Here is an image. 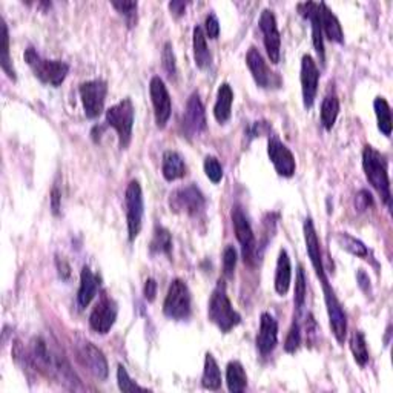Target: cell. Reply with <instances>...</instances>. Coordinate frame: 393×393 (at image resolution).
<instances>
[{
  "mask_svg": "<svg viewBox=\"0 0 393 393\" xmlns=\"http://www.w3.org/2000/svg\"><path fill=\"white\" fill-rule=\"evenodd\" d=\"M305 240H306V249L307 255L310 258V263L317 274V278L321 283L323 295L326 301L327 317H329L331 329L335 335V338L340 344L346 341L347 337V315L344 312V307L340 302L338 297L335 295L332 284L329 283V278L326 275V269L323 265V255H321V246H319L317 229L314 226L312 218H306L305 221Z\"/></svg>",
  "mask_w": 393,
  "mask_h": 393,
  "instance_id": "6da1fadb",
  "label": "cell"
},
{
  "mask_svg": "<svg viewBox=\"0 0 393 393\" xmlns=\"http://www.w3.org/2000/svg\"><path fill=\"white\" fill-rule=\"evenodd\" d=\"M363 169L368 183L373 189L381 195L384 204L392 206V192H390V178L387 172V160L384 155L376 151L373 146L367 145L363 149Z\"/></svg>",
  "mask_w": 393,
  "mask_h": 393,
  "instance_id": "7a4b0ae2",
  "label": "cell"
},
{
  "mask_svg": "<svg viewBox=\"0 0 393 393\" xmlns=\"http://www.w3.org/2000/svg\"><path fill=\"white\" fill-rule=\"evenodd\" d=\"M208 317L223 333L231 332L241 323L240 314L234 309L231 300L227 297L226 284L223 280H218L214 292L211 295Z\"/></svg>",
  "mask_w": 393,
  "mask_h": 393,
  "instance_id": "3957f363",
  "label": "cell"
},
{
  "mask_svg": "<svg viewBox=\"0 0 393 393\" xmlns=\"http://www.w3.org/2000/svg\"><path fill=\"white\" fill-rule=\"evenodd\" d=\"M25 62L34 72V76L44 84L60 86L69 72V65L62 60H48L40 57L34 48H28L23 54Z\"/></svg>",
  "mask_w": 393,
  "mask_h": 393,
  "instance_id": "277c9868",
  "label": "cell"
},
{
  "mask_svg": "<svg viewBox=\"0 0 393 393\" xmlns=\"http://www.w3.org/2000/svg\"><path fill=\"white\" fill-rule=\"evenodd\" d=\"M134 119L135 109L131 98H123L121 102L111 106L106 111V123L117 133L120 149H126L131 140H133Z\"/></svg>",
  "mask_w": 393,
  "mask_h": 393,
  "instance_id": "5b68a950",
  "label": "cell"
},
{
  "mask_svg": "<svg viewBox=\"0 0 393 393\" xmlns=\"http://www.w3.org/2000/svg\"><path fill=\"white\" fill-rule=\"evenodd\" d=\"M163 312L175 321H185L191 315V292L187 284L180 278H175L169 286L163 302Z\"/></svg>",
  "mask_w": 393,
  "mask_h": 393,
  "instance_id": "8992f818",
  "label": "cell"
},
{
  "mask_svg": "<svg viewBox=\"0 0 393 393\" xmlns=\"http://www.w3.org/2000/svg\"><path fill=\"white\" fill-rule=\"evenodd\" d=\"M125 203H126V223H128V239L129 241H134L138 234L142 231L143 225V212H145V201H143V191L140 183L137 180H131L126 192H125Z\"/></svg>",
  "mask_w": 393,
  "mask_h": 393,
  "instance_id": "52a82bcc",
  "label": "cell"
},
{
  "mask_svg": "<svg viewBox=\"0 0 393 393\" xmlns=\"http://www.w3.org/2000/svg\"><path fill=\"white\" fill-rule=\"evenodd\" d=\"M231 217H232V225H234L237 240H239V243L241 246L243 260L246 261V263L253 265L255 263L257 240H255V235H253L249 220H248V217H246L243 208L239 206V204H235V206L232 208Z\"/></svg>",
  "mask_w": 393,
  "mask_h": 393,
  "instance_id": "ba28073f",
  "label": "cell"
},
{
  "mask_svg": "<svg viewBox=\"0 0 393 393\" xmlns=\"http://www.w3.org/2000/svg\"><path fill=\"white\" fill-rule=\"evenodd\" d=\"M81 105H84L85 116L88 119H97L103 112L108 84L105 80H89L81 84L79 88Z\"/></svg>",
  "mask_w": 393,
  "mask_h": 393,
  "instance_id": "9c48e42d",
  "label": "cell"
},
{
  "mask_svg": "<svg viewBox=\"0 0 393 393\" xmlns=\"http://www.w3.org/2000/svg\"><path fill=\"white\" fill-rule=\"evenodd\" d=\"M204 204H206L204 195L195 185L180 187V189L174 191L169 196L171 211L183 212V214L191 217H196L200 212H203Z\"/></svg>",
  "mask_w": 393,
  "mask_h": 393,
  "instance_id": "30bf717a",
  "label": "cell"
},
{
  "mask_svg": "<svg viewBox=\"0 0 393 393\" xmlns=\"http://www.w3.org/2000/svg\"><path fill=\"white\" fill-rule=\"evenodd\" d=\"M149 94H151V100H152V106H154L155 125H157V128L163 129L168 125V121L171 119L172 102H171L168 88L161 77L154 76L151 79Z\"/></svg>",
  "mask_w": 393,
  "mask_h": 393,
  "instance_id": "8fae6325",
  "label": "cell"
},
{
  "mask_svg": "<svg viewBox=\"0 0 393 393\" xmlns=\"http://www.w3.org/2000/svg\"><path fill=\"white\" fill-rule=\"evenodd\" d=\"M76 352L80 364L86 367L89 373H93L98 380L108 378V373H109L108 361H106V358L100 349L94 346L93 342L81 341L77 346Z\"/></svg>",
  "mask_w": 393,
  "mask_h": 393,
  "instance_id": "7c38bea8",
  "label": "cell"
},
{
  "mask_svg": "<svg viewBox=\"0 0 393 393\" xmlns=\"http://www.w3.org/2000/svg\"><path fill=\"white\" fill-rule=\"evenodd\" d=\"M117 314V302L109 298L108 295H103L93 309L91 315H89V326H91V329L95 333H108L112 329V326L116 324Z\"/></svg>",
  "mask_w": 393,
  "mask_h": 393,
  "instance_id": "4fadbf2b",
  "label": "cell"
},
{
  "mask_svg": "<svg viewBox=\"0 0 393 393\" xmlns=\"http://www.w3.org/2000/svg\"><path fill=\"white\" fill-rule=\"evenodd\" d=\"M267 155L278 175L291 178L297 171V161L293 154L277 135H272L267 142Z\"/></svg>",
  "mask_w": 393,
  "mask_h": 393,
  "instance_id": "5bb4252c",
  "label": "cell"
},
{
  "mask_svg": "<svg viewBox=\"0 0 393 393\" xmlns=\"http://www.w3.org/2000/svg\"><path fill=\"white\" fill-rule=\"evenodd\" d=\"M246 63H248L252 77L260 88L270 89L281 86V79L278 77L275 72L270 71L266 60L263 59V55H261L257 48L252 46L249 49L248 54H246Z\"/></svg>",
  "mask_w": 393,
  "mask_h": 393,
  "instance_id": "9a60e30c",
  "label": "cell"
},
{
  "mask_svg": "<svg viewBox=\"0 0 393 393\" xmlns=\"http://www.w3.org/2000/svg\"><path fill=\"white\" fill-rule=\"evenodd\" d=\"M260 29L263 32V42L269 60L274 65L280 62L281 34L277 27V19L270 10H265L260 15Z\"/></svg>",
  "mask_w": 393,
  "mask_h": 393,
  "instance_id": "2e32d148",
  "label": "cell"
},
{
  "mask_svg": "<svg viewBox=\"0 0 393 393\" xmlns=\"http://www.w3.org/2000/svg\"><path fill=\"white\" fill-rule=\"evenodd\" d=\"M301 93H302V103L305 108L310 109L315 103L318 84H319V69L317 67V62L312 55H302L301 59Z\"/></svg>",
  "mask_w": 393,
  "mask_h": 393,
  "instance_id": "e0dca14e",
  "label": "cell"
},
{
  "mask_svg": "<svg viewBox=\"0 0 393 393\" xmlns=\"http://www.w3.org/2000/svg\"><path fill=\"white\" fill-rule=\"evenodd\" d=\"M183 128L189 135H199L206 129V112H204L201 98L196 93H194L186 103V111L183 114Z\"/></svg>",
  "mask_w": 393,
  "mask_h": 393,
  "instance_id": "ac0fdd59",
  "label": "cell"
},
{
  "mask_svg": "<svg viewBox=\"0 0 393 393\" xmlns=\"http://www.w3.org/2000/svg\"><path fill=\"white\" fill-rule=\"evenodd\" d=\"M278 344V323L269 312H263L260 318V331L257 335V349L261 355L272 354Z\"/></svg>",
  "mask_w": 393,
  "mask_h": 393,
  "instance_id": "d6986e66",
  "label": "cell"
},
{
  "mask_svg": "<svg viewBox=\"0 0 393 393\" xmlns=\"http://www.w3.org/2000/svg\"><path fill=\"white\" fill-rule=\"evenodd\" d=\"M298 10L301 15H305L306 19H309L310 27H312V44L315 51L318 54V59L321 63L326 60L324 54V39H323V29H321V22H319V4L307 2L298 5Z\"/></svg>",
  "mask_w": 393,
  "mask_h": 393,
  "instance_id": "ffe728a7",
  "label": "cell"
},
{
  "mask_svg": "<svg viewBox=\"0 0 393 393\" xmlns=\"http://www.w3.org/2000/svg\"><path fill=\"white\" fill-rule=\"evenodd\" d=\"M98 289H100V277L95 275L91 269L85 266L80 272V286L77 292V302L80 309H85L91 305Z\"/></svg>",
  "mask_w": 393,
  "mask_h": 393,
  "instance_id": "44dd1931",
  "label": "cell"
},
{
  "mask_svg": "<svg viewBox=\"0 0 393 393\" xmlns=\"http://www.w3.org/2000/svg\"><path fill=\"white\" fill-rule=\"evenodd\" d=\"M319 22H321V29L326 37L335 44L344 42V32L341 23L333 11L324 2L319 4Z\"/></svg>",
  "mask_w": 393,
  "mask_h": 393,
  "instance_id": "7402d4cb",
  "label": "cell"
},
{
  "mask_svg": "<svg viewBox=\"0 0 393 393\" xmlns=\"http://www.w3.org/2000/svg\"><path fill=\"white\" fill-rule=\"evenodd\" d=\"M292 281V266H291V257L286 249H281L278 253L277 260V269H275V291L278 295L284 297L289 292Z\"/></svg>",
  "mask_w": 393,
  "mask_h": 393,
  "instance_id": "603a6c76",
  "label": "cell"
},
{
  "mask_svg": "<svg viewBox=\"0 0 393 393\" xmlns=\"http://www.w3.org/2000/svg\"><path fill=\"white\" fill-rule=\"evenodd\" d=\"M186 163L177 151H166L163 154L161 174L168 182H175V180L183 178L186 175Z\"/></svg>",
  "mask_w": 393,
  "mask_h": 393,
  "instance_id": "cb8c5ba5",
  "label": "cell"
},
{
  "mask_svg": "<svg viewBox=\"0 0 393 393\" xmlns=\"http://www.w3.org/2000/svg\"><path fill=\"white\" fill-rule=\"evenodd\" d=\"M232 103H234V91L231 85L221 84L214 105V117L218 123H226L229 119H231Z\"/></svg>",
  "mask_w": 393,
  "mask_h": 393,
  "instance_id": "d4e9b609",
  "label": "cell"
},
{
  "mask_svg": "<svg viewBox=\"0 0 393 393\" xmlns=\"http://www.w3.org/2000/svg\"><path fill=\"white\" fill-rule=\"evenodd\" d=\"M206 39L208 37H206V34H204V29L201 27L194 28V34H192L194 59H195V65L200 69H206L212 62V55L208 48Z\"/></svg>",
  "mask_w": 393,
  "mask_h": 393,
  "instance_id": "484cf974",
  "label": "cell"
},
{
  "mask_svg": "<svg viewBox=\"0 0 393 393\" xmlns=\"http://www.w3.org/2000/svg\"><path fill=\"white\" fill-rule=\"evenodd\" d=\"M226 382L227 389L232 393L244 392L248 387V375L240 361H231L226 367Z\"/></svg>",
  "mask_w": 393,
  "mask_h": 393,
  "instance_id": "4316f807",
  "label": "cell"
},
{
  "mask_svg": "<svg viewBox=\"0 0 393 393\" xmlns=\"http://www.w3.org/2000/svg\"><path fill=\"white\" fill-rule=\"evenodd\" d=\"M0 65H2V69L8 77L11 80L18 79L10 55V34H8V27L4 19L0 20Z\"/></svg>",
  "mask_w": 393,
  "mask_h": 393,
  "instance_id": "83f0119b",
  "label": "cell"
},
{
  "mask_svg": "<svg viewBox=\"0 0 393 393\" xmlns=\"http://www.w3.org/2000/svg\"><path fill=\"white\" fill-rule=\"evenodd\" d=\"M201 386L208 390H218L221 387V371L215 358L211 354H206V358H204Z\"/></svg>",
  "mask_w": 393,
  "mask_h": 393,
  "instance_id": "f1b7e54d",
  "label": "cell"
},
{
  "mask_svg": "<svg viewBox=\"0 0 393 393\" xmlns=\"http://www.w3.org/2000/svg\"><path fill=\"white\" fill-rule=\"evenodd\" d=\"M335 240H337L341 249L347 251L349 253H352V255H355L358 258H364V260H368V257H371V251L367 249V246L361 240H358V239H355V237L349 235L347 232L337 234L335 235Z\"/></svg>",
  "mask_w": 393,
  "mask_h": 393,
  "instance_id": "f546056e",
  "label": "cell"
},
{
  "mask_svg": "<svg viewBox=\"0 0 393 393\" xmlns=\"http://www.w3.org/2000/svg\"><path fill=\"white\" fill-rule=\"evenodd\" d=\"M373 109H375L376 121H378V129L386 137H390V134H392V109H390L389 102L384 97H376L373 102Z\"/></svg>",
  "mask_w": 393,
  "mask_h": 393,
  "instance_id": "4dcf8cb0",
  "label": "cell"
},
{
  "mask_svg": "<svg viewBox=\"0 0 393 393\" xmlns=\"http://www.w3.org/2000/svg\"><path fill=\"white\" fill-rule=\"evenodd\" d=\"M340 114V100L337 95H327L321 103V123L324 129L331 131L337 123Z\"/></svg>",
  "mask_w": 393,
  "mask_h": 393,
  "instance_id": "1f68e13d",
  "label": "cell"
},
{
  "mask_svg": "<svg viewBox=\"0 0 393 393\" xmlns=\"http://www.w3.org/2000/svg\"><path fill=\"white\" fill-rule=\"evenodd\" d=\"M349 346H350V352L354 355L357 364H359L361 367H364L368 363V349H367V342H366V337L363 332L355 331L352 333V337L349 340Z\"/></svg>",
  "mask_w": 393,
  "mask_h": 393,
  "instance_id": "d6a6232c",
  "label": "cell"
},
{
  "mask_svg": "<svg viewBox=\"0 0 393 393\" xmlns=\"http://www.w3.org/2000/svg\"><path fill=\"white\" fill-rule=\"evenodd\" d=\"M151 251L154 253H165V255H169L172 251V237L166 227L163 226L155 227L152 241H151Z\"/></svg>",
  "mask_w": 393,
  "mask_h": 393,
  "instance_id": "836d02e7",
  "label": "cell"
},
{
  "mask_svg": "<svg viewBox=\"0 0 393 393\" xmlns=\"http://www.w3.org/2000/svg\"><path fill=\"white\" fill-rule=\"evenodd\" d=\"M306 295H307V286H306L305 269H302V266H298L297 278H295V297H293L297 314H301L302 307L306 305Z\"/></svg>",
  "mask_w": 393,
  "mask_h": 393,
  "instance_id": "e575fe53",
  "label": "cell"
},
{
  "mask_svg": "<svg viewBox=\"0 0 393 393\" xmlns=\"http://www.w3.org/2000/svg\"><path fill=\"white\" fill-rule=\"evenodd\" d=\"M301 346V327L300 323L297 321V318H293L291 329L288 332V337H286L284 341V350L288 354H295Z\"/></svg>",
  "mask_w": 393,
  "mask_h": 393,
  "instance_id": "d590c367",
  "label": "cell"
},
{
  "mask_svg": "<svg viewBox=\"0 0 393 393\" xmlns=\"http://www.w3.org/2000/svg\"><path fill=\"white\" fill-rule=\"evenodd\" d=\"M117 382H119V389L121 392H145L146 390L145 387L138 386V384L131 378L123 364L117 366Z\"/></svg>",
  "mask_w": 393,
  "mask_h": 393,
  "instance_id": "8d00e7d4",
  "label": "cell"
},
{
  "mask_svg": "<svg viewBox=\"0 0 393 393\" xmlns=\"http://www.w3.org/2000/svg\"><path fill=\"white\" fill-rule=\"evenodd\" d=\"M161 62H163V69L166 71L168 77L169 79H174L177 76V62H175L174 48H172L171 42H166L165 46H163Z\"/></svg>",
  "mask_w": 393,
  "mask_h": 393,
  "instance_id": "74e56055",
  "label": "cell"
},
{
  "mask_svg": "<svg viewBox=\"0 0 393 393\" xmlns=\"http://www.w3.org/2000/svg\"><path fill=\"white\" fill-rule=\"evenodd\" d=\"M203 168H204V172H206V175L212 183L217 185V183L221 182V178H223V168H221L218 159L212 157V155H211V157H206V159H204Z\"/></svg>",
  "mask_w": 393,
  "mask_h": 393,
  "instance_id": "f35d334b",
  "label": "cell"
},
{
  "mask_svg": "<svg viewBox=\"0 0 393 393\" xmlns=\"http://www.w3.org/2000/svg\"><path fill=\"white\" fill-rule=\"evenodd\" d=\"M112 6L126 19L129 27H134L137 23V2H112Z\"/></svg>",
  "mask_w": 393,
  "mask_h": 393,
  "instance_id": "ab89813d",
  "label": "cell"
},
{
  "mask_svg": "<svg viewBox=\"0 0 393 393\" xmlns=\"http://www.w3.org/2000/svg\"><path fill=\"white\" fill-rule=\"evenodd\" d=\"M237 266V251L234 246H227L223 252V272L226 277H232Z\"/></svg>",
  "mask_w": 393,
  "mask_h": 393,
  "instance_id": "60d3db41",
  "label": "cell"
},
{
  "mask_svg": "<svg viewBox=\"0 0 393 393\" xmlns=\"http://www.w3.org/2000/svg\"><path fill=\"white\" fill-rule=\"evenodd\" d=\"M204 34L209 39H217L220 36V22L215 14H209L204 20Z\"/></svg>",
  "mask_w": 393,
  "mask_h": 393,
  "instance_id": "b9f144b4",
  "label": "cell"
},
{
  "mask_svg": "<svg viewBox=\"0 0 393 393\" xmlns=\"http://www.w3.org/2000/svg\"><path fill=\"white\" fill-rule=\"evenodd\" d=\"M372 204H373V199H372L371 192L363 189V191H359L357 194V196H355V208L358 211L363 212V211L368 209V206H372Z\"/></svg>",
  "mask_w": 393,
  "mask_h": 393,
  "instance_id": "7bdbcfd3",
  "label": "cell"
},
{
  "mask_svg": "<svg viewBox=\"0 0 393 393\" xmlns=\"http://www.w3.org/2000/svg\"><path fill=\"white\" fill-rule=\"evenodd\" d=\"M157 281L154 280V278H147L146 283H145V288H143V295H145V298L152 302L155 300V297H157Z\"/></svg>",
  "mask_w": 393,
  "mask_h": 393,
  "instance_id": "ee69618b",
  "label": "cell"
},
{
  "mask_svg": "<svg viewBox=\"0 0 393 393\" xmlns=\"http://www.w3.org/2000/svg\"><path fill=\"white\" fill-rule=\"evenodd\" d=\"M357 281H358V286L361 288L363 292L368 293L372 291V286H371V278H368V275L364 272L363 269H359L358 270V274H357Z\"/></svg>",
  "mask_w": 393,
  "mask_h": 393,
  "instance_id": "f6af8a7d",
  "label": "cell"
},
{
  "mask_svg": "<svg viewBox=\"0 0 393 393\" xmlns=\"http://www.w3.org/2000/svg\"><path fill=\"white\" fill-rule=\"evenodd\" d=\"M55 265H57V269H59V275H60V278H63V280H67V278H68L69 274H71V267H69V265L67 263V261L60 260V258H57V260H55Z\"/></svg>",
  "mask_w": 393,
  "mask_h": 393,
  "instance_id": "bcb514c9",
  "label": "cell"
},
{
  "mask_svg": "<svg viewBox=\"0 0 393 393\" xmlns=\"http://www.w3.org/2000/svg\"><path fill=\"white\" fill-rule=\"evenodd\" d=\"M60 199H62V196H60L59 189L54 187L53 192H51V208H53V212L55 215L59 214V211H60Z\"/></svg>",
  "mask_w": 393,
  "mask_h": 393,
  "instance_id": "7dc6e473",
  "label": "cell"
},
{
  "mask_svg": "<svg viewBox=\"0 0 393 393\" xmlns=\"http://www.w3.org/2000/svg\"><path fill=\"white\" fill-rule=\"evenodd\" d=\"M169 10H171L172 14L177 15V18H180V15L185 14L186 4L185 2H171L169 4Z\"/></svg>",
  "mask_w": 393,
  "mask_h": 393,
  "instance_id": "c3c4849f",
  "label": "cell"
}]
</instances>
